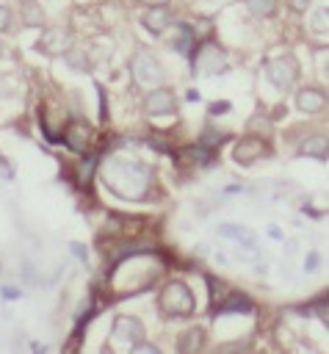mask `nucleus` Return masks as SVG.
<instances>
[{
  "label": "nucleus",
  "instance_id": "nucleus-1",
  "mask_svg": "<svg viewBox=\"0 0 329 354\" xmlns=\"http://www.w3.org/2000/svg\"><path fill=\"white\" fill-rule=\"evenodd\" d=\"M100 180L102 185L124 199V202H141L152 191V169L141 160L124 158V155H111L100 163Z\"/></svg>",
  "mask_w": 329,
  "mask_h": 354
},
{
  "label": "nucleus",
  "instance_id": "nucleus-2",
  "mask_svg": "<svg viewBox=\"0 0 329 354\" xmlns=\"http://www.w3.org/2000/svg\"><path fill=\"white\" fill-rule=\"evenodd\" d=\"M158 307L166 318H188L196 310V296L182 279H171L163 285L158 296Z\"/></svg>",
  "mask_w": 329,
  "mask_h": 354
},
{
  "label": "nucleus",
  "instance_id": "nucleus-3",
  "mask_svg": "<svg viewBox=\"0 0 329 354\" xmlns=\"http://www.w3.org/2000/svg\"><path fill=\"white\" fill-rule=\"evenodd\" d=\"M130 77H133V83L138 88H147L149 91V88H158V86L166 83V69H163V64L158 61L155 53L135 50L133 58H130Z\"/></svg>",
  "mask_w": 329,
  "mask_h": 354
},
{
  "label": "nucleus",
  "instance_id": "nucleus-4",
  "mask_svg": "<svg viewBox=\"0 0 329 354\" xmlns=\"http://www.w3.org/2000/svg\"><path fill=\"white\" fill-rule=\"evenodd\" d=\"M141 337H147V329L141 324V318L135 315H119L113 318L111 335H108V351H130Z\"/></svg>",
  "mask_w": 329,
  "mask_h": 354
},
{
  "label": "nucleus",
  "instance_id": "nucleus-5",
  "mask_svg": "<svg viewBox=\"0 0 329 354\" xmlns=\"http://www.w3.org/2000/svg\"><path fill=\"white\" fill-rule=\"evenodd\" d=\"M227 72V53L213 44L205 41L199 50H194V75H218Z\"/></svg>",
  "mask_w": 329,
  "mask_h": 354
},
{
  "label": "nucleus",
  "instance_id": "nucleus-6",
  "mask_svg": "<svg viewBox=\"0 0 329 354\" xmlns=\"http://www.w3.org/2000/svg\"><path fill=\"white\" fill-rule=\"evenodd\" d=\"M265 77H268V83H271L274 88H279V91L290 88V86L296 83V77H299V64H296V58H293V55L271 58V61L265 64Z\"/></svg>",
  "mask_w": 329,
  "mask_h": 354
},
{
  "label": "nucleus",
  "instance_id": "nucleus-7",
  "mask_svg": "<svg viewBox=\"0 0 329 354\" xmlns=\"http://www.w3.org/2000/svg\"><path fill=\"white\" fill-rule=\"evenodd\" d=\"M265 155H271V147L265 144V136L249 133V136H243V138L232 147V160L241 163V166H252L257 158H265Z\"/></svg>",
  "mask_w": 329,
  "mask_h": 354
},
{
  "label": "nucleus",
  "instance_id": "nucleus-8",
  "mask_svg": "<svg viewBox=\"0 0 329 354\" xmlns=\"http://www.w3.org/2000/svg\"><path fill=\"white\" fill-rule=\"evenodd\" d=\"M144 113L147 116H171V113H177V97H174V91L166 83L158 86V88H149V94L144 100Z\"/></svg>",
  "mask_w": 329,
  "mask_h": 354
},
{
  "label": "nucleus",
  "instance_id": "nucleus-9",
  "mask_svg": "<svg viewBox=\"0 0 329 354\" xmlns=\"http://www.w3.org/2000/svg\"><path fill=\"white\" fill-rule=\"evenodd\" d=\"M39 53L44 55H64L69 47H72V33L61 25H50L41 30V39H39Z\"/></svg>",
  "mask_w": 329,
  "mask_h": 354
},
{
  "label": "nucleus",
  "instance_id": "nucleus-10",
  "mask_svg": "<svg viewBox=\"0 0 329 354\" xmlns=\"http://www.w3.org/2000/svg\"><path fill=\"white\" fill-rule=\"evenodd\" d=\"M141 25H144L149 33L160 36V33L171 25V11H169V6H147L144 17H141Z\"/></svg>",
  "mask_w": 329,
  "mask_h": 354
},
{
  "label": "nucleus",
  "instance_id": "nucleus-11",
  "mask_svg": "<svg viewBox=\"0 0 329 354\" xmlns=\"http://www.w3.org/2000/svg\"><path fill=\"white\" fill-rule=\"evenodd\" d=\"M61 138L66 141L69 149H75V152H86L88 144H91V127H88L86 122L75 119V122H69V127H66V133H64Z\"/></svg>",
  "mask_w": 329,
  "mask_h": 354
},
{
  "label": "nucleus",
  "instance_id": "nucleus-12",
  "mask_svg": "<svg viewBox=\"0 0 329 354\" xmlns=\"http://www.w3.org/2000/svg\"><path fill=\"white\" fill-rule=\"evenodd\" d=\"M296 108L301 113H321L326 108V94L321 88H312V86L299 88L296 91Z\"/></svg>",
  "mask_w": 329,
  "mask_h": 354
},
{
  "label": "nucleus",
  "instance_id": "nucleus-13",
  "mask_svg": "<svg viewBox=\"0 0 329 354\" xmlns=\"http://www.w3.org/2000/svg\"><path fill=\"white\" fill-rule=\"evenodd\" d=\"M299 155L304 158H315V160H326L329 147H326V136H310L299 144Z\"/></svg>",
  "mask_w": 329,
  "mask_h": 354
},
{
  "label": "nucleus",
  "instance_id": "nucleus-14",
  "mask_svg": "<svg viewBox=\"0 0 329 354\" xmlns=\"http://www.w3.org/2000/svg\"><path fill=\"white\" fill-rule=\"evenodd\" d=\"M177 348H180L182 354H188V351H202V348H205V329H202V326L185 329V332L180 335Z\"/></svg>",
  "mask_w": 329,
  "mask_h": 354
},
{
  "label": "nucleus",
  "instance_id": "nucleus-15",
  "mask_svg": "<svg viewBox=\"0 0 329 354\" xmlns=\"http://www.w3.org/2000/svg\"><path fill=\"white\" fill-rule=\"evenodd\" d=\"M171 44H174V50H177V53L191 55V53H194V30H191L185 22L174 25V39H171Z\"/></svg>",
  "mask_w": 329,
  "mask_h": 354
},
{
  "label": "nucleus",
  "instance_id": "nucleus-16",
  "mask_svg": "<svg viewBox=\"0 0 329 354\" xmlns=\"http://www.w3.org/2000/svg\"><path fill=\"white\" fill-rule=\"evenodd\" d=\"M224 313H252V301L241 293H229L218 307H216V315H224Z\"/></svg>",
  "mask_w": 329,
  "mask_h": 354
},
{
  "label": "nucleus",
  "instance_id": "nucleus-17",
  "mask_svg": "<svg viewBox=\"0 0 329 354\" xmlns=\"http://www.w3.org/2000/svg\"><path fill=\"white\" fill-rule=\"evenodd\" d=\"M22 22L28 28H41L44 25V11L36 0H22Z\"/></svg>",
  "mask_w": 329,
  "mask_h": 354
},
{
  "label": "nucleus",
  "instance_id": "nucleus-18",
  "mask_svg": "<svg viewBox=\"0 0 329 354\" xmlns=\"http://www.w3.org/2000/svg\"><path fill=\"white\" fill-rule=\"evenodd\" d=\"M243 3H246V11L252 17H257V19L274 17L276 14V6H279V0H243Z\"/></svg>",
  "mask_w": 329,
  "mask_h": 354
},
{
  "label": "nucleus",
  "instance_id": "nucleus-19",
  "mask_svg": "<svg viewBox=\"0 0 329 354\" xmlns=\"http://www.w3.org/2000/svg\"><path fill=\"white\" fill-rule=\"evenodd\" d=\"M218 232H221L224 238L241 241L243 246H252V243H254V235H252L246 227H241V224H221V227H218Z\"/></svg>",
  "mask_w": 329,
  "mask_h": 354
},
{
  "label": "nucleus",
  "instance_id": "nucleus-20",
  "mask_svg": "<svg viewBox=\"0 0 329 354\" xmlns=\"http://www.w3.org/2000/svg\"><path fill=\"white\" fill-rule=\"evenodd\" d=\"M224 138H227V133H221V130H205L199 144H202V147H218Z\"/></svg>",
  "mask_w": 329,
  "mask_h": 354
},
{
  "label": "nucleus",
  "instance_id": "nucleus-21",
  "mask_svg": "<svg viewBox=\"0 0 329 354\" xmlns=\"http://www.w3.org/2000/svg\"><path fill=\"white\" fill-rule=\"evenodd\" d=\"M246 127H249V130H260V136H268V133H271V122H268L265 116H252Z\"/></svg>",
  "mask_w": 329,
  "mask_h": 354
},
{
  "label": "nucleus",
  "instance_id": "nucleus-22",
  "mask_svg": "<svg viewBox=\"0 0 329 354\" xmlns=\"http://www.w3.org/2000/svg\"><path fill=\"white\" fill-rule=\"evenodd\" d=\"M130 351H133V354H158L160 348H158L155 343H149V340H144V337H141V340H138V343H135Z\"/></svg>",
  "mask_w": 329,
  "mask_h": 354
},
{
  "label": "nucleus",
  "instance_id": "nucleus-23",
  "mask_svg": "<svg viewBox=\"0 0 329 354\" xmlns=\"http://www.w3.org/2000/svg\"><path fill=\"white\" fill-rule=\"evenodd\" d=\"M285 3H288V6H290L296 14H304V11L310 8V3H312V0H285Z\"/></svg>",
  "mask_w": 329,
  "mask_h": 354
},
{
  "label": "nucleus",
  "instance_id": "nucleus-24",
  "mask_svg": "<svg viewBox=\"0 0 329 354\" xmlns=\"http://www.w3.org/2000/svg\"><path fill=\"white\" fill-rule=\"evenodd\" d=\"M8 25H11V11H8L6 6H0V33H3Z\"/></svg>",
  "mask_w": 329,
  "mask_h": 354
},
{
  "label": "nucleus",
  "instance_id": "nucleus-25",
  "mask_svg": "<svg viewBox=\"0 0 329 354\" xmlns=\"http://www.w3.org/2000/svg\"><path fill=\"white\" fill-rule=\"evenodd\" d=\"M224 111H229V102H213V105H210V113H213V116H218V113H224Z\"/></svg>",
  "mask_w": 329,
  "mask_h": 354
},
{
  "label": "nucleus",
  "instance_id": "nucleus-26",
  "mask_svg": "<svg viewBox=\"0 0 329 354\" xmlns=\"http://www.w3.org/2000/svg\"><path fill=\"white\" fill-rule=\"evenodd\" d=\"M315 266H318V254L312 252V254L307 257V271H315Z\"/></svg>",
  "mask_w": 329,
  "mask_h": 354
},
{
  "label": "nucleus",
  "instance_id": "nucleus-27",
  "mask_svg": "<svg viewBox=\"0 0 329 354\" xmlns=\"http://www.w3.org/2000/svg\"><path fill=\"white\" fill-rule=\"evenodd\" d=\"M3 296H6V299H17L19 290H17V288H3Z\"/></svg>",
  "mask_w": 329,
  "mask_h": 354
},
{
  "label": "nucleus",
  "instance_id": "nucleus-28",
  "mask_svg": "<svg viewBox=\"0 0 329 354\" xmlns=\"http://www.w3.org/2000/svg\"><path fill=\"white\" fill-rule=\"evenodd\" d=\"M72 252H75L77 257H86V249H83V243H72Z\"/></svg>",
  "mask_w": 329,
  "mask_h": 354
},
{
  "label": "nucleus",
  "instance_id": "nucleus-29",
  "mask_svg": "<svg viewBox=\"0 0 329 354\" xmlns=\"http://www.w3.org/2000/svg\"><path fill=\"white\" fill-rule=\"evenodd\" d=\"M144 6H169L171 0H141Z\"/></svg>",
  "mask_w": 329,
  "mask_h": 354
},
{
  "label": "nucleus",
  "instance_id": "nucleus-30",
  "mask_svg": "<svg viewBox=\"0 0 329 354\" xmlns=\"http://www.w3.org/2000/svg\"><path fill=\"white\" fill-rule=\"evenodd\" d=\"M185 97H188L191 102H196V100H199V91H194V88H188V94H185Z\"/></svg>",
  "mask_w": 329,
  "mask_h": 354
},
{
  "label": "nucleus",
  "instance_id": "nucleus-31",
  "mask_svg": "<svg viewBox=\"0 0 329 354\" xmlns=\"http://www.w3.org/2000/svg\"><path fill=\"white\" fill-rule=\"evenodd\" d=\"M0 53H3V44H0Z\"/></svg>",
  "mask_w": 329,
  "mask_h": 354
}]
</instances>
